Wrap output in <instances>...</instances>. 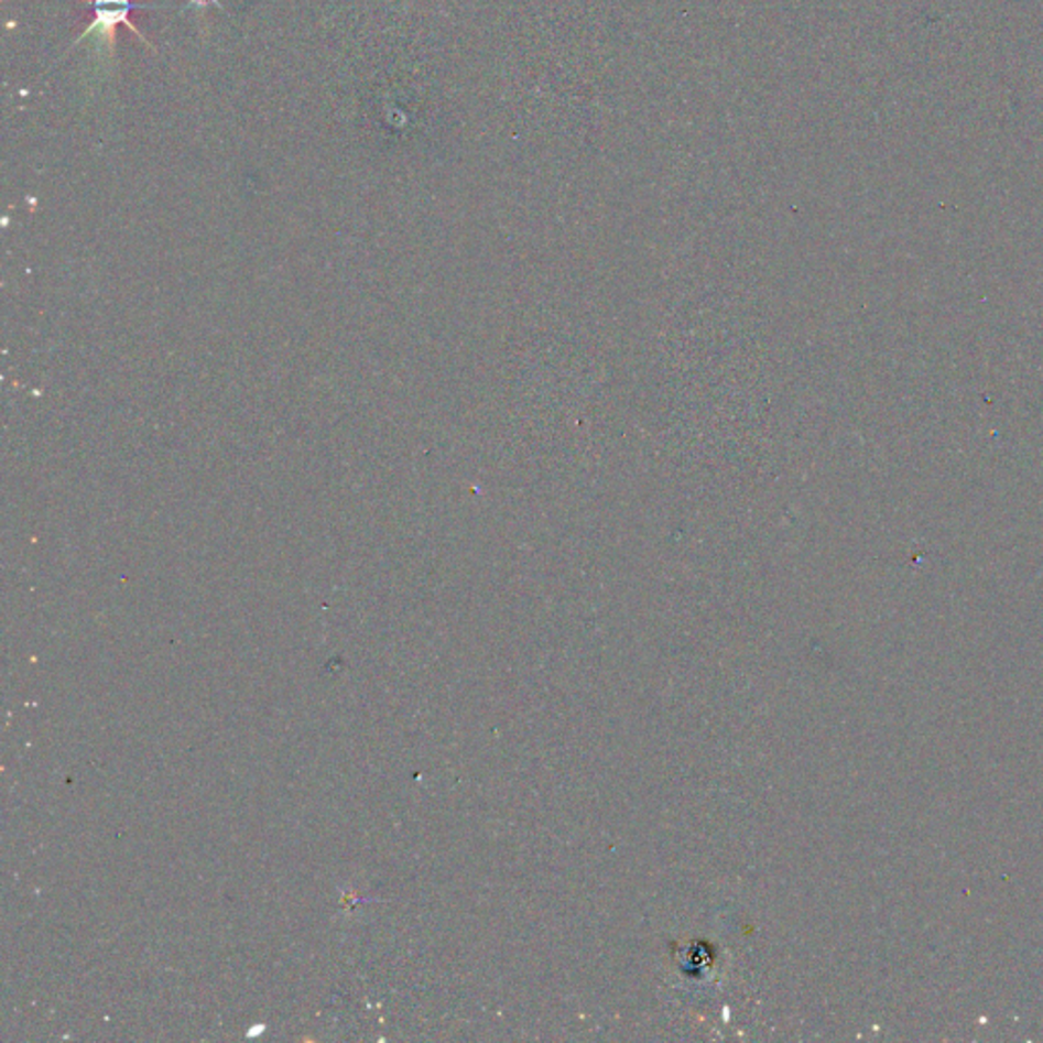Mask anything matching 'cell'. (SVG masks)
Masks as SVG:
<instances>
[{
    "mask_svg": "<svg viewBox=\"0 0 1043 1043\" xmlns=\"http://www.w3.org/2000/svg\"><path fill=\"white\" fill-rule=\"evenodd\" d=\"M194 2H196V4H200V7H203V4H208V2H215V0H194Z\"/></svg>",
    "mask_w": 1043,
    "mask_h": 1043,
    "instance_id": "7a4b0ae2",
    "label": "cell"
},
{
    "mask_svg": "<svg viewBox=\"0 0 1043 1043\" xmlns=\"http://www.w3.org/2000/svg\"><path fill=\"white\" fill-rule=\"evenodd\" d=\"M93 9H95L93 23L86 28V31L82 33L74 45H78L82 40H88V37L96 35V37H100V40L105 41L110 50H112V47H115V35H117L115 29L122 23V25H127V28L131 29L139 40L145 41L151 50L155 52L153 43H151V41L139 31L135 23L131 21V13H133L135 9H155V7H150V4H135L133 0H93ZM74 45H72V47H74Z\"/></svg>",
    "mask_w": 1043,
    "mask_h": 1043,
    "instance_id": "6da1fadb",
    "label": "cell"
}]
</instances>
